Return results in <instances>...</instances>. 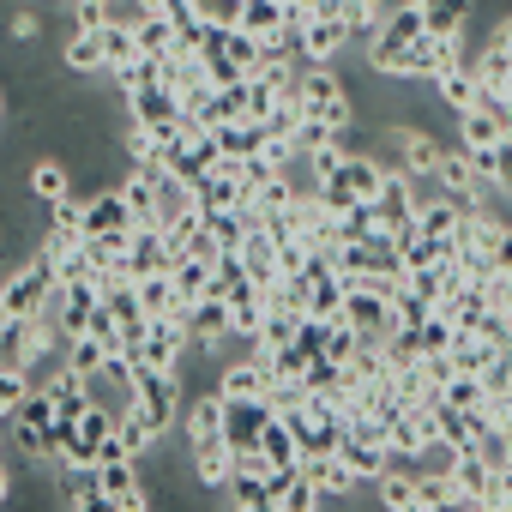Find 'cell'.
<instances>
[{
	"mask_svg": "<svg viewBox=\"0 0 512 512\" xmlns=\"http://www.w3.org/2000/svg\"><path fill=\"white\" fill-rule=\"evenodd\" d=\"M79 229H85V235H97V229H133V211H127V199H121V187H115V181H109L103 193H91V199H85Z\"/></svg>",
	"mask_w": 512,
	"mask_h": 512,
	"instance_id": "25",
	"label": "cell"
},
{
	"mask_svg": "<svg viewBox=\"0 0 512 512\" xmlns=\"http://www.w3.org/2000/svg\"><path fill=\"white\" fill-rule=\"evenodd\" d=\"M193 476H199V488L223 494L229 476H235V446H229V440H205V446H193Z\"/></svg>",
	"mask_w": 512,
	"mask_h": 512,
	"instance_id": "26",
	"label": "cell"
},
{
	"mask_svg": "<svg viewBox=\"0 0 512 512\" xmlns=\"http://www.w3.org/2000/svg\"><path fill=\"white\" fill-rule=\"evenodd\" d=\"M374 488H380V506L386 512H416V470H380L374 476Z\"/></svg>",
	"mask_w": 512,
	"mask_h": 512,
	"instance_id": "37",
	"label": "cell"
},
{
	"mask_svg": "<svg viewBox=\"0 0 512 512\" xmlns=\"http://www.w3.org/2000/svg\"><path fill=\"white\" fill-rule=\"evenodd\" d=\"M181 260V253L163 241L157 223H133L127 229V278H151V272H169Z\"/></svg>",
	"mask_w": 512,
	"mask_h": 512,
	"instance_id": "8",
	"label": "cell"
},
{
	"mask_svg": "<svg viewBox=\"0 0 512 512\" xmlns=\"http://www.w3.org/2000/svg\"><path fill=\"white\" fill-rule=\"evenodd\" d=\"M181 320H187V338H193V350H199V356H211V350L229 338V302H217V296L187 302V308H181Z\"/></svg>",
	"mask_w": 512,
	"mask_h": 512,
	"instance_id": "12",
	"label": "cell"
},
{
	"mask_svg": "<svg viewBox=\"0 0 512 512\" xmlns=\"http://www.w3.org/2000/svg\"><path fill=\"white\" fill-rule=\"evenodd\" d=\"M205 229L217 235V247H223V253H235V247H241V235H247V217H241V211H205Z\"/></svg>",
	"mask_w": 512,
	"mask_h": 512,
	"instance_id": "47",
	"label": "cell"
},
{
	"mask_svg": "<svg viewBox=\"0 0 512 512\" xmlns=\"http://www.w3.org/2000/svg\"><path fill=\"white\" fill-rule=\"evenodd\" d=\"M211 386H217L223 398H266V392H272V362H266V356H241V362L217 368Z\"/></svg>",
	"mask_w": 512,
	"mask_h": 512,
	"instance_id": "13",
	"label": "cell"
},
{
	"mask_svg": "<svg viewBox=\"0 0 512 512\" xmlns=\"http://www.w3.org/2000/svg\"><path fill=\"white\" fill-rule=\"evenodd\" d=\"M356 344H362V338H356V326H350L344 314H332V320H326V350H320V356L350 362V356H356Z\"/></svg>",
	"mask_w": 512,
	"mask_h": 512,
	"instance_id": "49",
	"label": "cell"
},
{
	"mask_svg": "<svg viewBox=\"0 0 512 512\" xmlns=\"http://www.w3.org/2000/svg\"><path fill=\"white\" fill-rule=\"evenodd\" d=\"M109 79H115V91H121V97H133V91H145V85H157V79H163V61H151V55H133V61L109 67Z\"/></svg>",
	"mask_w": 512,
	"mask_h": 512,
	"instance_id": "41",
	"label": "cell"
},
{
	"mask_svg": "<svg viewBox=\"0 0 512 512\" xmlns=\"http://www.w3.org/2000/svg\"><path fill=\"white\" fill-rule=\"evenodd\" d=\"M103 19L109 25H139L145 19V0H103Z\"/></svg>",
	"mask_w": 512,
	"mask_h": 512,
	"instance_id": "54",
	"label": "cell"
},
{
	"mask_svg": "<svg viewBox=\"0 0 512 512\" xmlns=\"http://www.w3.org/2000/svg\"><path fill=\"white\" fill-rule=\"evenodd\" d=\"M0 121H7V91H0Z\"/></svg>",
	"mask_w": 512,
	"mask_h": 512,
	"instance_id": "60",
	"label": "cell"
},
{
	"mask_svg": "<svg viewBox=\"0 0 512 512\" xmlns=\"http://www.w3.org/2000/svg\"><path fill=\"white\" fill-rule=\"evenodd\" d=\"M410 7H422V13H428V7H434V0H410Z\"/></svg>",
	"mask_w": 512,
	"mask_h": 512,
	"instance_id": "61",
	"label": "cell"
},
{
	"mask_svg": "<svg viewBox=\"0 0 512 512\" xmlns=\"http://www.w3.org/2000/svg\"><path fill=\"white\" fill-rule=\"evenodd\" d=\"M434 91L446 97V109H452V115H464V109H476V103H482V85H476L470 61H464V67H452V73H440V79H434Z\"/></svg>",
	"mask_w": 512,
	"mask_h": 512,
	"instance_id": "34",
	"label": "cell"
},
{
	"mask_svg": "<svg viewBox=\"0 0 512 512\" xmlns=\"http://www.w3.org/2000/svg\"><path fill=\"white\" fill-rule=\"evenodd\" d=\"M416 37H428V19H422V7H410V0H398V7L386 13V25H380V49H398V43H416ZM368 43V49H374Z\"/></svg>",
	"mask_w": 512,
	"mask_h": 512,
	"instance_id": "30",
	"label": "cell"
},
{
	"mask_svg": "<svg viewBox=\"0 0 512 512\" xmlns=\"http://www.w3.org/2000/svg\"><path fill=\"white\" fill-rule=\"evenodd\" d=\"M55 284H61V278L49 272V260H31V266H19L7 284H0V302H7L13 320H31V314H49Z\"/></svg>",
	"mask_w": 512,
	"mask_h": 512,
	"instance_id": "3",
	"label": "cell"
},
{
	"mask_svg": "<svg viewBox=\"0 0 512 512\" xmlns=\"http://www.w3.org/2000/svg\"><path fill=\"white\" fill-rule=\"evenodd\" d=\"M7 326H13V314H7V302H0V338H7Z\"/></svg>",
	"mask_w": 512,
	"mask_h": 512,
	"instance_id": "59",
	"label": "cell"
},
{
	"mask_svg": "<svg viewBox=\"0 0 512 512\" xmlns=\"http://www.w3.org/2000/svg\"><path fill=\"white\" fill-rule=\"evenodd\" d=\"M494 139H500V121H494V115H488L482 103L458 115V145H464V151H488Z\"/></svg>",
	"mask_w": 512,
	"mask_h": 512,
	"instance_id": "42",
	"label": "cell"
},
{
	"mask_svg": "<svg viewBox=\"0 0 512 512\" xmlns=\"http://www.w3.org/2000/svg\"><path fill=\"white\" fill-rule=\"evenodd\" d=\"M175 7V0H145V13H169Z\"/></svg>",
	"mask_w": 512,
	"mask_h": 512,
	"instance_id": "58",
	"label": "cell"
},
{
	"mask_svg": "<svg viewBox=\"0 0 512 512\" xmlns=\"http://www.w3.org/2000/svg\"><path fill=\"white\" fill-rule=\"evenodd\" d=\"M494 43H500V49H512V13H500V19H494Z\"/></svg>",
	"mask_w": 512,
	"mask_h": 512,
	"instance_id": "56",
	"label": "cell"
},
{
	"mask_svg": "<svg viewBox=\"0 0 512 512\" xmlns=\"http://www.w3.org/2000/svg\"><path fill=\"white\" fill-rule=\"evenodd\" d=\"M338 241H386L374 199H356L350 211H338Z\"/></svg>",
	"mask_w": 512,
	"mask_h": 512,
	"instance_id": "36",
	"label": "cell"
},
{
	"mask_svg": "<svg viewBox=\"0 0 512 512\" xmlns=\"http://www.w3.org/2000/svg\"><path fill=\"white\" fill-rule=\"evenodd\" d=\"M25 193H31V199H43V205H55V199H67V193H73V169H67L55 151H43V157H31V163H25Z\"/></svg>",
	"mask_w": 512,
	"mask_h": 512,
	"instance_id": "19",
	"label": "cell"
},
{
	"mask_svg": "<svg viewBox=\"0 0 512 512\" xmlns=\"http://www.w3.org/2000/svg\"><path fill=\"white\" fill-rule=\"evenodd\" d=\"M296 91H302V115L326 121L332 133L356 127V103H350L344 79L332 73V61H302V67H296Z\"/></svg>",
	"mask_w": 512,
	"mask_h": 512,
	"instance_id": "1",
	"label": "cell"
},
{
	"mask_svg": "<svg viewBox=\"0 0 512 512\" xmlns=\"http://www.w3.org/2000/svg\"><path fill=\"white\" fill-rule=\"evenodd\" d=\"M241 284H253V278H247V266H241V253H223V260L211 266V296H217V302H229Z\"/></svg>",
	"mask_w": 512,
	"mask_h": 512,
	"instance_id": "46",
	"label": "cell"
},
{
	"mask_svg": "<svg viewBox=\"0 0 512 512\" xmlns=\"http://www.w3.org/2000/svg\"><path fill=\"white\" fill-rule=\"evenodd\" d=\"M115 440L127 446V458H151V446H157L163 434H157V428H151V422L127 404V410H121V422H115Z\"/></svg>",
	"mask_w": 512,
	"mask_h": 512,
	"instance_id": "40",
	"label": "cell"
},
{
	"mask_svg": "<svg viewBox=\"0 0 512 512\" xmlns=\"http://www.w3.org/2000/svg\"><path fill=\"white\" fill-rule=\"evenodd\" d=\"M266 362H272V380H296V386H302V374H308L314 350H302V344H284V350H272Z\"/></svg>",
	"mask_w": 512,
	"mask_h": 512,
	"instance_id": "50",
	"label": "cell"
},
{
	"mask_svg": "<svg viewBox=\"0 0 512 512\" xmlns=\"http://www.w3.org/2000/svg\"><path fill=\"white\" fill-rule=\"evenodd\" d=\"M488 266L494 272H512V229L500 223V235H494V247H488Z\"/></svg>",
	"mask_w": 512,
	"mask_h": 512,
	"instance_id": "55",
	"label": "cell"
},
{
	"mask_svg": "<svg viewBox=\"0 0 512 512\" xmlns=\"http://www.w3.org/2000/svg\"><path fill=\"white\" fill-rule=\"evenodd\" d=\"M85 260H91V278H121L127 272V229H97L85 235Z\"/></svg>",
	"mask_w": 512,
	"mask_h": 512,
	"instance_id": "22",
	"label": "cell"
},
{
	"mask_svg": "<svg viewBox=\"0 0 512 512\" xmlns=\"http://www.w3.org/2000/svg\"><path fill=\"white\" fill-rule=\"evenodd\" d=\"M446 356H452L458 374H482V368L494 362V344H488L482 332H452V350H446Z\"/></svg>",
	"mask_w": 512,
	"mask_h": 512,
	"instance_id": "39",
	"label": "cell"
},
{
	"mask_svg": "<svg viewBox=\"0 0 512 512\" xmlns=\"http://www.w3.org/2000/svg\"><path fill=\"white\" fill-rule=\"evenodd\" d=\"M338 458H344V464H350V470H356L362 482H374V476H380V470L392 464V452H386L380 440H368V434H356L350 422H344V434H338Z\"/></svg>",
	"mask_w": 512,
	"mask_h": 512,
	"instance_id": "23",
	"label": "cell"
},
{
	"mask_svg": "<svg viewBox=\"0 0 512 512\" xmlns=\"http://www.w3.org/2000/svg\"><path fill=\"white\" fill-rule=\"evenodd\" d=\"M260 326H266V290L260 284H241L235 296H229V338H260Z\"/></svg>",
	"mask_w": 512,
	"mask_h": 512,
	"instance_id": "27",
	"label": "cell"
},
{
	"mask_svg": "<svg viewBox=\"0 0 512 512\" xmlns=\"http://www.w3.org/2000/svg\"><path fill=\"white\" fill-rule=\"evenodd\" d=\"M290 428H296V446H302V458L308 452H338V434H344V410L326 398V392H308L290 416H284Z\"/></svg>",
	"mask_w": 512,
	"mask_h": 512,
	"instance_id": "2",
	"label": "cell"
},
{
	"mask_svg": "<svg viewBox=\"0 0 512 512\" xmlns=\"http://www.w3.org/2000/svg\"><path fill=\"white\" fill-rule=\"evenodd\" d=\"M434 434H440V428H434V410H428V404H404V410L392 416V428H386L392 458H422Z\"/></svg>",
	"mask_w": 512,
	"mask_h": 512,
	"instance_id": "11",
	"label": "cell"
},
{
	"mask_svg": "<svg viewBox=\"0 0 512 512\" xmlns=\"http://www.w3.org/2000/svg\"><path fill=\"white\" fill-rule=\"evenodd\" d=\"M302 470L314 476V488H320L326 500H344V494H356V488H362V476H356L338 452H308V458H302Z\"/></svg>",
	"mask_w": 512,
	"mask_h": 512,
	"instance_id": "21",
	"label": "cell"
},
{
	"mask_svg": "<svg viewBox=\"0 0 512 512\" xmlns=\"http://www.w3.org/2000/svg\"><path fill=\"white\" fill-rule=\"evenodd\" d=\"M25 398H31V368H19V362H0V422H13Z\"/></svg>",
	"mask_w": 512,
	"mask_h": 512,
	"instance_id": "43",
	"label": "cell"
},
{
	"mask_svg": "<svg viewBox=\"0 0 512 512\" xmlns=\"http://www.w3.org/2000/svg\"><path fill=\"white\" fill-rule=\"evenodd\" d=\"M217 151L223 157H253V151H266V127L260 121H229V127H211Z\"/></svg>",
	"mask_w": 512,
	"mask_h": 512,
	"instance_id": "35",
	"label": "cell"
},
{
	"mask_svg": "<svg viewBox=\"0 0 512 512\" xmlns=\"http://www.w3.org/2000/svg\"><path fill=\"white\" fill-rule=\"evenodd\" d=\"M217 163H223V151H217V139H211V133H199V139H187V145H169V151H163V169H169L175 181H187V187H199Z\"/></svg>",
	"mask_w": 512,
	"mask_h": 512,
	"instance_id": "10",
	"label": "cell"
},
{
	"mask_svg": "<svg viewBox=\"0 0 512 512\" xmlns=\"http://www.w3.org/2000/svg\"><path fill=\"white\" fill-rule=\"evenodd\" d=\"M97 494H103V506H121V512L151 506V488L139 482V458H103L97 464Z\"/></svg>",
	"mask_w": 512,
	"mask_h": 512,
	"instance_id": "5",
	"label": "cell"
},
{
	"mask_svg": "<svg viewBox=\"0 0 512 512\" xmlns=\"http://www.w3.org/2000/svg\"><path fill=\"white\" fill-rule=\"evenodd\" d=\"M344 320L356 326V338H362V344H386V332L398 326V320H392V302H386V296H374V290H362V284H350V290H344Z\"/></svg>",
	"mask_w": 512,
	"mask_h": 512,
	"instance_id": "7",
	"label": "cell"
},
{
	"mask_svg": "<svg viewBox=\"0 0 512 512\" xmlns=\"http://www.w3.org/2000/svg\"><path fill=\"white\" fill-rule=\"evenodd\" d=\"M344 43H356L350 25H344V13H308V25H302V49H308V61H338Z\"/></svg>",
	"mask_w": 512,
	"mask_h": 512,
	"instance_id": "16",
	"label": "cell"
},
{
	"mask_svg": "<svg viewBox=\"0 0 512 512\" xmlns=\"http://www.w3.org/2000/svg\"><path fill=\"white\" fill-rule=\"evenodd\" d=\"M115 422H121V410H109V404H91V410L79 416L73 440H67V458H85V464H97V458H103V446H109V434H115Z\"/></svg>",
	"mask_w": 512,
	"mask_h": 512,
	"instance_id": "14",
	"label": "cell"
},
{
	"mask_svg": "<svg viewBox=\"0 0 512 512\" xmlns=\"http://www.w3.org/2000/svg\"><path fill=\"white\" fill-rule=\"evenodd\" d=\"M187 446H205V440H223V392L217 386H199L187 392Z\"/></svg>",
	"mask_w": 512,
	"mask_h": 512,
	"instance_id": "17",
	"label": "cell"
},
{
	"mask_svg": "<svg viewBox=\"0 0 512 512\" xmlns=\"http://www.w3.org/2000/svg\"><path fill=\"white\" fill-rule=\"evenodd\" d=\"M145 314H181V296H175V272H151V278H133Z\"/></svg>",
	"mask_w": 512,
	"mask_h": 512,
	"instance_id": "38",
	"label": "cell"
},
{
	"mask_svg": "<svg viewBox=\"0 0 512 512\" xmlns=\"http://www.w3.org/2000/svg\"><path fill=\"white\" fill-rule=\"evenodd\" d=\"M61 356H67V368H79L85 380H97V374L109 368V350H103V344H97L91 332H79V338H67V350H61Z\"/></svg>",
	"mask_w": 512,
	"mask_h": 512,
	"instance_id": "44",
	"label": "cell"
},
{
	"mask_svg": "<svg viewBox=\"0 0 512 512\" xmlns=\"http://www.w3.org/2000/svg\"><path fill=\"white\" fill-rule=\"evenodd\" d=\"M223 500H229V506H241V512H272V488H266V476H260V470H235V476H229V488H223Z\"/></svg>",
	"mask_w": 512,
	"mask_h": 512,
	"instance_id": "33",
	"label": "cell"
},
{
	"mask_svg": "<svg viewBox=\"0 0 512 512\" xmlns=\"http://www.w3.org/2000/svg\"><path fill=\"white\" fill-rule=\"evenodd\" d=\"M452 482H458V494H464V506H488V494H494V464L476 452V446H458V458H452Z\"/></svg>",
	"mask_w": 512,
	"mask_h": 512,
	"instance_id": "18",
	"label": "cell"
},
{
	"mask_svg": "<svg viewBox=\"0 0 512 512\" xmlns=\"http://www.w3.org/2000/svg\"><path fill=\"white\" fill-rule=\"evenodd\" d=\"M446 506H464V494L452 482V464L446 470H416V512H446Z\"/></svg>",
	"mask_w": 512,
	"mask_h": 512,
	"instance_id": "29",
	"label": "cell"
},
{
	"mask_svg": "<svg viewBox=\"0 0 512 512\" xmlns=\"http://www.w3.org/2000/svg\"><path fill=\"white\" fill-rule=\"evenodd\" d=\"M428 314H434V302H422L410 284H398V296H392V320H398V326H422Z\"/></svg>",
	"mask_w": 512,
	"mask_h": 512,
	"instance_id": "51",
	"label": "cell"
},
{
	"mask_svg": "<svg viewBox=\"0 0 512 512\" xmlns=\"http://www.w3.org/2000/svg\"><path fill=\"white\" fill-rule=\"evenodd\" d=\"M470 73H476L482 97H512V49H500L494 37H488V49L470 61Z\"/></svg>",
	"mask_w": 512,
	"mask_h": 512,
	"instance_id": "28",
	"label": "cell"
},
{
	"mask_svg": "<svg viewBox=\"0 0 512 512\" xmlns=\"http://www.w3.org/2000/svg\"><path fill=\"white\" fill-rule=\"evenodd\" d=\"M205 25H235L241 19V0H193Z\"/></svg>",
	"mask_w": 512,
	"mask_h": 512,
	"instance_id": "53",
	"label": "cell"
},
{
	"mask_svg": "<svg viewBox=\"0 0 512 512\" xmlns=\"http://www.w3.org/2000/svg\"><path fill=\"white\" fill-rule=\"evenodd\" d=\"M133 43H139V55L169 61V55H175V19H169V13H145V19L133 25Z\"/></svg>",
	"mask_w": 512,
	"mask_h": 512,
	"instance_id": "31",
	"label": "cell"
},
{
	"mask_svg": "<svg viewBox=\"0 0 512 512\" xmlns=\"http://www.w3.org/2000/svg\"><path fill=\"white\" fill-rule=\"evenodd\" d=\"M13 500V476H7V464H0V506Z\"/></svg>",
	"mask_w": 512,
	"mask_h": 512,
	"instance_id": "57",
	"label": "cell"
},
{
	"mask_svg": "<svg viewBox=\"0 0 512 512\" xmlns=\"http://www.w3.org/2000/svg\"><path fill=\"white\" fill-rule=\"evenodd\" d=\"M416 181L404 175V169H386V181H380V193H374V211H380V229H386V241L392 235H404V229H416Z\"/></svg>",
	"mask_w": 512,
	"mask_h": 512,
	"instance_id": "6",
	"label": "cell"
},
{
	"mask_svg": "<svg viewBox=\"0 0 512 512\" xmlns=\"http://www.w3.org/2000/svg\"><path fill=\"white\" fill-rule=\"evenodd\" d=\"M193 350V338H187V320L181 314H151L145 320V338H139V362H151V368H181V356Z\"/></svg>",
	"mask_w": 512,
	"mask_h": 512,
	"instance_id": "4",
	"label": "cell"
},
{
	"mask_svg": "<svg viewBox=\"0 0 512 512\" xmlns=\"http://www.w3.org/2000/svg\"><path fill=\"white\" fill-rule=\"evenodd\" d=\"M169 272H175V296H181V308L211 296V260H199V253H181Z\"/></svg>",
	"mask_w": 512,
	"mask_h": 512,
	"instance_id": "32",
	"label": "cell"
},
{
	"mask_svg": "<svg viewBox=\"0 0 512 512\" xmlns=\"http://www.w3.org/2000/svg\"><path fill=\"white\" fill-rule=\"evenodd\" d=\"M37 37H43V19L31 7H13L7 13V43H37Z\"/></svg>",
	"mask_w": 512,
	"mask_h": 512,
	"instance_id": "52",
	"label": "cell"
},
{
	"mask_svg": "<svg viewBox=\"0 0 512 512\" xmlns=\"http://www.w3.org/2000/svg\"><path fill=\"white\" fill-rule=\"evenodd\" d=\"M235 253H241L247 278L260 284V290H272V284H278V241H272L260 223H247V235H241V247H235Z\"/></svg>",
	"mask_w": 512,
	"mask_h": 512,
	"instance_id": "20",
	"label": "cell"
},
{
	"mask_svg": "<svg viewBox=\"0 0 512 512\" xmlns=\"http://www.w3.org/2000/svg\"><path fill=\"white\" fill-rule=\"evenodd\" d=\"M320 506H326V494L314 488V476H308V470H296V482L284 488V500H278L272 512H320Z\"/></svg>",
	"mask_w": 512,
	"mask_h": 512,
	"instance_id": "45",
	"label": "cell"
},
{
	"mask_svg": "<svg viewBox=\"0 0 512 512\" xmlns=\"http://www.w3.org/2000/svg\"><path fill=\"white\" fill-rule=\"evenodd\" d=\"M392 151H398V169L410 181H434V169L446 157V145L434 133H422V127H392Z\"/></svg>",
	"mask_w": 512,
	"mask_h": 512,
	"instance_id": "9",
	"label": "cell"
},
{
	"mask_svg": "<svg viewBox=\"0 0 512 512\" xmlns=\"http://www.w3.org/2000/svg\"><path fill=\"white\" fill-rule=\"evenodd\" d=\"M452 332H458V326H452V320L434 308V314L416 326V338H422V356H446V350H452Z\"/></svg>",
	"mask_w": 512,
	"mask_h": 512,
	"instance_id": "48",
	"label": "cell"
},
{
	"mask_svg": "<svg viewBox=\"0 0 512 512\" xmlns=\"http://www.w3.org/2000/svg\"><path fill=\"white\" fill-rule=\"evenodd\" d=\"M247 37H260V43H272L284 25H296V13H290V0H241V19H235Z\"/></svg>",
	"mask_w": 512,
	"mask_h": 512,
	"instance_id": "24",
	"label": "cell"
},
{
	"mask_svg": "<svg viewBox=\"0 0 512 512\" xmlns=\"http://www.w3.org/2000/svg\"><path fill=\"white\" fill-rule=\"evenodd\" d=\"M55 494H61V506H73V512L103 506V494H97V464H85V458H61V464H55Z\"/></svg>",
	"mask_w": 512,
	"mask_h": 512,
	"instance_id": "15",
	"label": "cell"
}]
</instances>
